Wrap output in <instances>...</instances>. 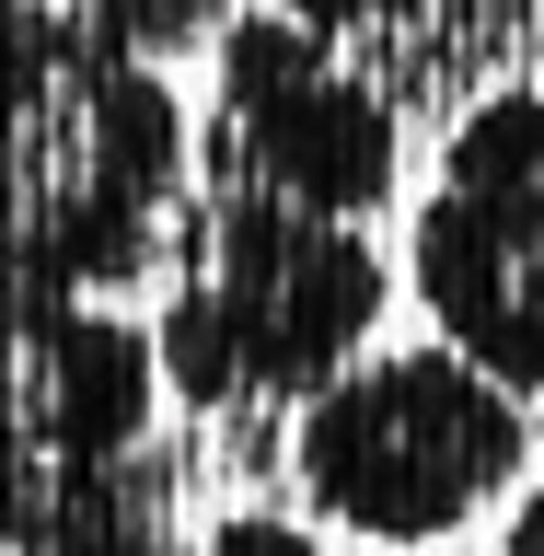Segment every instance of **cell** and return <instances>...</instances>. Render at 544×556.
I'll use <instances>...</instances> for the list:
<instances>
[{
	"mask_svg": "<svg viewBox=\"0 0 544 556\" xmlns=\"http://www.w3.org/2000/svg\"><path fill=\"white\" fill-rule=\"evenodd\" d=\"M198 198V116L163 59H128L69 0H0V278L151 290Z\"/></svg>",
	"mask_w": 544,
	"mask_h": 556,
	"instance_id": "1",
	"label": "cell"
},
{
	"mask_svg": "<svg viewBox=\"0 0 544 556\" xmlns=\"http://www.w3.org/2000/svg\"><path fill=\"white\" fill-rule=\"evenodd\" d=\"M394 290L406 278L382 267L371 220H325L255 186H198L163 255V302H151L163 406L198 429H267L313 406L382 337Z\"/></svg>",
	"mask_w": 544,
	"mask_h": 556,
	"instance_id": "2",
	"label": "cell"
},
{
	"mask_svg": "<svg viewBox=\"0 0 544 556\" xmlns=\"http://www.w3.org/2000/svg\"><path fill=\"white\" fill-rule=\"evenodd\" d=\"M290 498L325 545L359 556H452L476 521L510 510V486L544 464L533 406L486 382L464 348H359L313 406H290Z\"/></svg>",
	"mask_w": 544,
	"mask_h": 556,
	"instance_id": "3",
	"label": "cell"
},
{
	"mask_svg": "<svg viewBox=\"0 0 544 556\" xmlns=\"http://www.w3.org/2000/svg\"><path fill=\"white\" fill-rule=\"evenodd\" d=\"M406 302L544 417V81L510 70L452 104L429 198L406 220Z\"/></svg>",
	"mask_w": 544,
	"mask_h": 556,
	"instance_id": "4",
	"label": "cell"
},
{
	"mask_svg": "<svg viewBox=\"0 0 544 556\" xmlns=\"http://www.w3.org/2000/svg\"><path fill=\"white\" fill-rule=\"evenodd\" d=\"M198 174L255 186V198L371 220L406 198V104L382 70H359L337 35L290 12H232L208 35V93H198Z\"/></svg>",
	"mask_w": 544,
	"mask_h": 556,
	"instance_id": "5",
	"label": "cell"
},
{
	"mask_svg": "<svg viewBox=\"0 0 544 556\" xmlns=\"http://www.w3.org/2000/svg\"><path fill=\"white\" fill-rule=\"evenodd\" d=\"M0 452H47V464L163 452L151 325L116 302H81V290L0 278Z\"/></svg>",
	"mask_w": 544,
	"mask_h": 556,
	"instance_id": "6",
	"label": "cell"
},
{
	"mask_svg": "<svg viewBox=\"0 0 544 556\" xmlns=\"http://www.w3.org/2000/svg\"><path fill=\"white\" fill-rule=\"evenodd\" d=\"M69 12H81V24L93 35H116V47H128V59H198L208 35L232 24V0H69Z\"/></svg>",
	"mask_w": 544,
	"mask_h": 556,
	"instance_id": "7",
	"label": "cell"
},
{
	"mask_svg": "<svg viewBox=\"0 0 544 556\" xmlns=\"http://www.w3.org/2000/svg\"><path fill=\"white\" fill-rule=\"evenodd\" d=\"M198 556H337V545H325L302 510H267V498H243V510H220V521L198 533Z\"/></svg>",
	"mask_w": 544,
	"mask_h": 556,
	"instance_id": "8",
	"label": "cell"
},
{
	"mask_svg": "<svg viewBox=\"0 0 544 556\" xmlns=\"http://www.w3.org/2000/svg\"><path fill=\"white\" fill-rule=\"evenodd\" d=\"M267 12H290V24L337 35V47H371V35H417L441 0H267Z\"/></svg>",
	"mask_w": 544,
	"mask_h": 556,
	"instance_id": "9",
	"label": "cell"
},
{
	"mask_svg": "<svg viewBox=\"0 0 544 556\" xmlns=\"http://www.w3.org/2000/svg\"><path fill=\"white\" fill-rule=\"evenodd\" d=\"M498 556H544V464L510 486V510H498Z\"/></svg>",
	"mask_w": 544,
	"mask_h": 556,
	"instance_id": "10",
	"label": "cell"
}]
</instances>
